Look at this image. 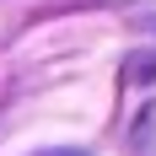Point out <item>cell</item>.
Wrapping results in <instances>:
<instances>
[{"instance_id": "cell-1", "label": "cell", "mask_w": 156, "mask_h": 156, "mask_svg": "<svg viewBox=\"0 0 156 156\" xmlns=\"http://www.w3.org/2000/svg\"><path fill=\"white\" fill-rule=\"evenodd\" d=\"M129 140H135V156H156V102L135 119V135Z\"/></svg>"}, {"instance_id": "cell-2", "label": "cell", "mask_w": 156, "mask_h": 156, "mask_svg": "<svg viewBox=\"0 0 156 156\" xmlns=\"http://www.w3.org/2000/svg\"><path fill=\"white\" fill-rule=\"evenodd\" d=\"M43 156H81V151H43Z\"/></svg>"}]
</instances>
